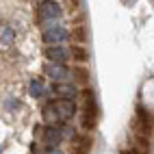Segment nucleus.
<instances>
[{"mask_svg":"<svg viewBox=\"0 0 154 154\" xmlns=\"http://www.w3.org/2000/svg\"><path fill=\"white\" fill-rule=\"evenodd\" d=\"M83 98H85V106H83V126H85V128H94L96 122H98V104H96L94 94H91V91H85Z\"/></svg>","mask_w":154,"mask_h":154,"instance_id":"obj_1","label":"nucleus"},{"mask_svg":"<svg viewBox=\"0 0 154 154\" xmlns=\"http://www.w3.org/2000/svg\"><path fill=\"white\" fill-rule=\"evenodd\" d=\"M89 150H91V137H89V135H80V137H76L74 154H89Z\"/></svg>","mask_w":154,"mask_h":154,"instance_id":"obj_2","label":"nucleus"},{"mask_svg":"<svg viewBox=\"0 0 154 154\" xmlns=\"http://www.w3.org/2000/svg\"><path fill=\"white\" fill-rule=\"evenodd\" d=\"M72 39L76 42V46L85 44V42H87V26H85V24L74 26V30H72Z\"/></svg>","mask_w":154,"mask_h":154,"instance_id":"obj_3","label":"nucleus"},{"mask_svg":"<svg viewBox=\"0 0 154 154\" xmlns=\"http://www.w3.org/2000/svg\"><path fill=\"white\" fill-rule=\"evenodd\" d=\"M74 76L80 85H87L89 83V74H87V69L85 67H74Z\"/></svg>","mask_w":154,"mask_h":154,"instance_id":"obj_4","label":"nucleus"},{"mask_svg":"<svg viewBox=\"0 0 154 154\" xmlns=\"http://www.w3.org/2000/svg\"><path fill=\"white\" fill-rule=\"evenodd\" d=\"M72 57H74V61H87V50L80 46H74L72 48Z\"/></svg>","mask_w":154,"mask_h":154,"instance_id":"obj_5","label":"nucleus"},{"mask_svg":"<svg viewBox=\"0 0 154 154\" xmlns=\"http://www.w3.org/2000/svg\"><path fill=\"white\" fill-rule=\"evenodd\" d=\"M46 54L52 59V61H63V57H65L67 52H65V50H48Z\"/></svg>","mask_w":154,"mask_h":154,"instance_id":"obj_6","label":"nucleus"}]
</instances>
